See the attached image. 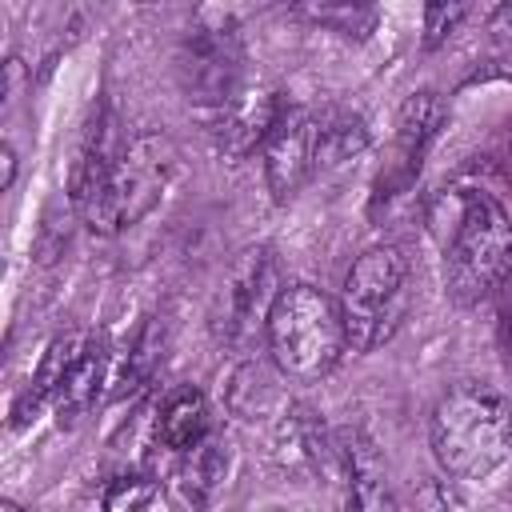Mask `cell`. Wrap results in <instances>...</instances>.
I'll return each instance as SVG.
<instances>
[{
	"label": "cell",
	"mask_w": 512,
	"mask_h": 512,
	"mask_svg": "<svg viewBox=\"0 0 512 512\" xmlns=\"http://www.w3.org/2000/svg\"><path fill=\"white\" fill-rule=\"evenodd\" d=\"M428 228L444 252V280L456 304H480L512 272V220L488 192H440L428 204Z\"/></svg>",
	"instance_id": "6da1fadb"
},
{
	"label": "cell",
	"mask_w": 512,
	"mask_h": 512,
	"mask_svg": "<svg viewBox=\"0 0 512 512\" xmlns=\"http://www.w3.org/2000/svg\"><path fill=\"white\" fill-rule=\"evenodd\" d=\"M436 464L464 484L492 480L512 464V404L488 384H456L432 408Z\"/></svg>",
	"instance_id": "7a4b0ae2"
},
{
	"label": "cell",
	"mask_w": 512,
	"mask_h": 512,
	"mask_svg": "<svg viewBox=\"0 0 512 512\" xmlns=\"http://www.w3.org/2000/svg\"><path fill=\"white\" fill-rule=\"evenodd\" d=\"M264 340L280 376L296 384H320L348 352L340 300L312 284H284L272 304Z\"/></svg>",
	"instance_id": "3957f363"
},
{
	"label": "cell",
	"mask_w": 512,
	"mask_h": 512,
	"mask_svg": "<svg viewBox=\"0 0 512 512\" xmlns=\"http://www.w3.org/2000/svg\"><path fill=\"white\" fill-rule=\"evenodd\" d=\"M180 152L164 132H144L124 144L104 184L84 200V224L100 236H116L132 224H140L176 180Z\"/></svg>",
	"instance_id": "277c9868"
},
{
	"label": "cell",
	"mask_w": 512,
	"mask_h": 512,
	"mask_svg": "<svg viewBox=\"0 0 512 512\" xmlns=\"http://www.w3.org/2000/svg\"><path fill=\"white\" fill-rule=\"evenodd\" d=\"M408 312V256L396 244L364 248L340 292V316L352 352H372L400 328Z\"/></svg>",
	"instance_id": "5b68a950"
},
{
	"label": "cell",
	"mask_w": 512,
	"mask_h": 512,
	"mask_svg": "<svg viewBox=\"0 0 512 512\" xmlns=\"http://www.w3.org/2000/svg\"><path fill=\"white\" fill-rule=\"evenodd\" d=\"M280 288L284 284H280V264H276L272 248L260 244V248L240 252L232 260V268L224 272L212 312H208L216 340L236 352H248L256 344V336H264Z\"/></svg>",
	"instance_id": "8992f818"
},
{
	"label": "cell",
	"mask_w": 512,
	"mask_h": 512,
	"mask_svg": "<svg viewBox=\"0 0 512 512\" xmlns=\"http://www.w3.org/2000/svg\"><path fill=\"white\" fill-rule=\"evenodd\" d=\"M272 464L292 484H340L336 432L312 408L292 404L272 428Z\"/></svg>",
	"instance_id": "52a82bcc"
},
{
	"label": "cell",
	"mask_w": 512,
	"mask_h": 512,
	"mask_svg": "<svg viewBox=\"0 0 512 512\" xmlns=\"http://www.w3.org/2000/svg\"><path fill=\"white\" fill-rule=\"evenodd\" d=\"M240 40L228 28H200L180 48V84L192 104L216 112L244 80H240Z\"/></svg>",
	"instance_id": "ba28073f"
},
{
	"label": "cell",
	"mask_w": 512,
	"mask_h": 512,
	"mask_svg": "<svg viewBox=\"0 0 512 512\" xmlns=\"http://www.w3.org/2000/svg\"><path fill=\"white\" fill-rule=\"evenodd\" d=\"M316 176V116L304 108H284L264 140V184L276 204L292 200Z\"/></svg>",
	"instance_id": "9c48e42d"
},
{
	"label": "cell",
	"mask_w": 512,
	"mask_h": 512,
	"mask_svg": "<svg viewBox=\"0 0 512 512\" xmlns=\"http://www.w3.org/2000/svg\"><path fill=\"white\" fill-rule=\"evenodd\" d=\"M284 116V104L272 88H248L240 84L216 112H212V132L220 152L228 156H248L252 148H264L268 132Z\"/></svg>",
	"instance_id": "30bf717a"
},
{
	"label": "cell",
	"mask_w": 512,
	"mask_h": 512,
	"mask_svg": "<svg viewBox=\"0 0 512 512\" xmlns=\"http://www.w3.org/2000/svg\"><path fill=\"white\" fill-rule=\"evenodd\" d=\"M336 452H340V484L344 500L356 508H388V468L376 448V440L360 428H340L336 432Z\"/></svg>",
	"instance_id": "8fae6325"
},
{
	"label": "cell",
	"mask_w": 512,
	"mask_h": 512,
	"mask_svg": "<svg viewBox=\"0 0 512 512\" xmlns=\"http://www.w3.org/2000/svg\"><path fill=\"white\" fill-rule=\"evenodd\" d=\"M440 124H444V100L432 88H420L400 104V116H396V168H392L400 188L416 180V172H420Z\"/></svg>",
	"instance_id": "7c38bea8"
},
{
	"label": "cell",
	"mask_w": 512,
	"mask_h": 512,
	"mask_svg": "<svg viewBox=\"0 0 512 512\" xmlns=\"http://www.w3.org/2000/svg\"><path fill=\"white\" fill-rule=\"evenodd\" d=\"M120 152H124V144L116 136L112 112L96 108L92 120L84 124V136H80V148H76V160H72V172H68V192H72L76 208H84V200L104 184V176L112 172Z\"/></svg>",
	"instance_id": "4fadbf2b"
},
{
	"label": "cell",
	"mask_w": 512,
	"mask_h": 512,
	"mask_svg": "<svg viewBox=\"0 0 512 512\" xmlns=\"http://www.w3.org/2000/svg\"><path fill=\"white\" fill-rule=\"evenodd\" d=\"M104 376H108V340L104 336H88L84 348L76 352V360L68 364L64 380L52 392V408H56L60 428H72L96 404V396L104 388Z\"/></svg>",
	"instance_id": "5bb4252c"
},
{
	"label": "cell",
	"mask_w": 512,
	"mask_h": 512,
	"mask_svg": "<svg viewBox=\"0 0 512 512\" xmlns=\"http://www.w3.org/2000/svg\"><path fill=\"white\" fill-rule=\"evenodd\" d=\"M204 436H208V400H204V392H196V388L168 392V400L160 404V416H156V440L168 452L180 456Z\"/></svg>",
	"instance_id": "9a60e30c"
},
{
	"label": "cell",
	"mask_w": 512,
	"mask_h": 512,
	"mask_svg": "<svg viewBox=\"0 0 512 512\" xmlns=\"http://www.w3.org/2000/svg\"><path fill=\"white\" fill-rule=\"evenodd\" d=\"M224 468H228V452L224 444L208 432L204 440H196L188 452H180V464H176V492L184 504L200 508L212 500V492L220 488L224 480Z\"/></svg>",
	"instance_id": "2e32d148"
},
{
	"label": "cell",
	"mask_w": 512,
	"mask_h": 512,
	"mask_svg": "<svg viewBox=\"0 0 512 512\" xmlns=\"http://www.w3.org/2000/svg\"><path fill=\"white\" fill-rule=\"evenodd\" d=\"M364 144H368V132H364L360 116H352L344 108H328V112L316 116V172L340 168Z\"/></svg>",
	"instance_id": "e0dca14e"
},
{
	"label": "cell",
	"mask_w": 512,
	"mask_h": 512,
	"mask_svg": "<svg viewBox=\"0 0 512 512\" xmlns=\"http://www.w3.org/2000/svg\"><path fill=\"white\" fill-rule=\"evenodd\" d=\"M292 12L308 24L332 28L340 36H368L376 28L372 0H292Z\"/></svg>",
	"instance_id": "ac0fdd59"
},
{
	"label": "cell",
	"mask_w": 512,
	"mask_h": 512,
	"mask_svg": "<svg viewBox=\"0 0 512 512\" xmlns=\"http://www.w3.org/2000/svg\"><path fill=\"white\" fill-rule=\"evenodd\" d=\"M276 400H280V388H276V376L264 364L248 360V364L236 368V376L228 384V408L236 416H244V420L268 416L276 408Z\"/></svg>",
	"instance_id": "d6986e66"
},
{
	"label": "cell",
	"mask_w": 512,
	"mask_h": 512,
	"mask_svg": "<svg viewBox=\"0 0 512 512\" xmlns=\"http://www.w3.org/2000/svg\"><path fill=\"white\" fill-rule=\"evenodd\" d=\"M160 352H164V324H160V320H152V324H144V332L136 336V344H132V352H128V364H124V372H120L116 396L136 392V388L152 376V368H156Z\"/></svg>",
	"instance_id": "ffe728a7"
},
{
	"label": "cell",
	"mask_w": 512,
	"mask_h": 512,
	"mask_svg": "<svg viewBox=\"0 0 512 512\" xmlns=\"http://www.w3.org/2000/svg\"><path fill=\"white\" fill-rule=\"evenodd\" d=\"M468 4L472 0H424V48H440L468 16Z\"/></svg>",
	"instance_id": "44dd1931"
},
{
	"label": "cell",
	"mask_w": 512,
	"mask_h": 512,
	"mask_svg": "<svg viewBox=\"0 0 512 512\" xmlns=\"http://www.w3.org/2000/svg\"><path fill=\"white\" fill-rule=\"evenodd\" d=\"M152 496H156L152 480H144V476H116V480H108L100 504L124 512V508H144V504H152Z\"/></svg>",
	"instance_id": "7402d4cb"
},
{
	"label": "cell",
	"mask_w": 512,
	"mask_h": 512,
	"mask_svg": "<svg viewBox=\"0 0 512 512\" xmlns=\"http://www.w3.org/2000/svg\"><path fill=\"white\" fill-rule=\"evenodd\" d=\"M492 36H500V40H512V0H504L500 8H496V16H492Z\"/></svg>",
	"instance_id": "603a6c76"
},
{
	"label": "cell",
	"mask_w": 512,
	"mask_h": 512,
	"mask_svg": "<svg viewBox=\"0 0 512 512\" xmlns=\"http://www.w3.org/2000/svg\"><path fill=\"white\" fill-rule=\"evenodd\" d=\"M0 160H4V180H0V188H12V180H16V152H12V144L0 148Z\"/></svg>",
	"instance_id": "cb8c5ba5"
},
{
	"label": "cell",
	"mask_w": 512,
	"mask_h": 512,
	"mask_svg": "<svg viewBox=\"0 0 512 512\" xmlns=\"http://www.w3.org/2000/svg\"><path fill=\"white\" fill-rule=\"evenodd\" d=\"M508 176H512V144H508Z\"/></svg>",
	"instance_id": "d4e9b609"
},
{
	"label": "cell",
	"mask_w": 512,
	"mask_h": 512,
	"mask_svg": "<svg viewBox=\"0 0 512 512\" xmlns=\"http://www.w3.org/2000/svg\"><path fill=\"white\" fill-rule=\"evenodd\" d=\"M136 4H140V0H136Z\"/></svg>",
	"instance_id": "484cf974"
}]
</instances>
